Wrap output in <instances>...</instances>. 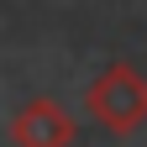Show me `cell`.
Instances as JSON below:
<instances>
[{
	"mask_svg": "<svg viewBox=\"0 0 147 147\" xmlns=\"http://www.w3.org/2000/svg\"><path fill=\"white\" fill-rule=\"evenodd\" d=\"M84 116L105 126L110 137H131L147 121V79L131 63H110L95 84L84 89Z\"/></svg>",
	"mask_w": 147,
	"mask_h": 147,
	"instance_id": "1",
	"label": "cell"
},
{
	"mask_svg": "<svg viewBox=\"0 0 147 147\" xmlns=\"http://www.w3.org/2000/svg\"><path fill=\"white\" fill-rule=\"evenodd\" d=\"M74 137H79L74 116H68L58 100H47V95L26 100L11 116V142L16 147H74Z\"/></svg>",
	"mask_w": 147,
	"mask_h": 147,
	"instance_id": "2",
	"label": "cell"
}]
</instances>
